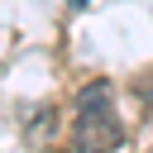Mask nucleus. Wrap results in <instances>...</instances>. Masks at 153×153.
Instances as JSON below:
<instances>
[{"mask_svg": "<svg viewBox=\"0 0 153 153\" xmlns=\"http://www.w3.org/2000/svg\"><path fill=\"white\" fill-rule=\"evenodd\" d=\"M53 120H57V110H48V105H29L24 139H29L33 148H48V143H53Z\"/></svg>", "mask_w": 153, "mask_h": 153, "instance_id": "f03ea898", "label": "nucleus"}, {"mask_svg": "<svg viewBox=\"0 0 153 153\" xmlns=\"http://www.w3.org/2000/svg\"><path fill=\"white\" fill-rule=\"evenodd\" d=\"M72 139L86 148V153H115L124 148V124L110 105V86L96 81L76 96V120H72Z\"/></svg>", "mask_w": 153, "mask_h": 153, "instance_id": "f257e3e1", "label": "nucleus"}, {"mask_svg": "<svg viewBox=\"0 0 153 153\" xmlns=\"http://www.w3.org/2000/svg\"><path fill=\"white\" fill-rule=\"evenodd\" d=\"M57 153H86V148H81V143H72V148H57Z\"/></svg>", "mask_w": 153, "mask_h": 153, "instance_id": "7ed1b4c3", "label": "nucleus"}, {"mask_svg": "<svg viewBox=\"0 0 153 153\" xmlns=\"http://www.w3.org/2000/svg\"><path fill=\"white\" fill-rule=\"evenodd\" d=\"M148 96H153V86H148Z\"/></svg>", "mask_w": 153, "mask_h": 153, "instance_id": "20e7f679", "label": "nucleus"}]
</instances>
